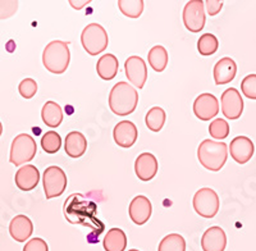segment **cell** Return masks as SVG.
Wrapping results in <instances>:
<instances>
[{"mask_svg": "<svg viewBox=\"0 0 256 251\" xmlns=\"http://www.w3.org/2000/svg\"><path fill=\"white\" fill-rule=\"evenodd\" d=\"M138 92L127 82H118L109 94V108L116 116H128L136 110Z\"/></svg>", "mask_w": 256, "mask_h": 251, "instance_id": "1", "label": "cell"}, {"mask_svg": "<svg viewBox=\"0 0 256 251\" xmlns=\"http://www.w3.org/2000/svg\"><path fill=\"white\" fill-rule=\"evenodd\" d=\"M228 158V146L224 142L214 140H204L198 149V159L201 166L212 170L219 172Z\"/></svg>", "mask_w": 256, "mask_h": 251, "instance_id": "2", "label": "cell"}, {"mask_svg": "<svg viewBox=\"0 0 256 251\" xmlns=\"http://www.w3.org/2000/svg\"><path fill=\"white\" fill-rule=\"evenodd\" d=\"M70 62V45L66 41L54 40L46 45L42 53V63L49 72L62 74L67 70Z\"/></svg>", "mask_w": 256, "mask_h": 251, "instance_id": "3", "label": "cell"}, {"mask_svg": "<svg viewBox=\"0 0 256 251\" xmlns=\"http://www.w3.org/2000/svg\"><path fill=\"white\" fill-rule=\"evenodd\" d=\"M81 42L84 49L90 56H98L108 48V34L104 30V27L100 26V24H90L82 31Z\"/></svg>", "mask_w": 256, "mask_h": 251, "instance_id": "4", "label": "cell"}, {"mask_svg": "<svg viewBox=\"0 0 256 251\" xmlns=\"http://www.w3.org/2000/svg\"><path fill=\"white\" fill-rule=\"evenodd\" d=\"M36 152H38V146L34 138L27 134H20L13 140L9 160L14 166H20L31 162L35 158Z\"/></svg>", "mask_w": 256, "mask_h": 251, "instance_id": "5", "label": "cell"}, {"mask_svg": "<svg viewBox=\"0 0 256 251\" xmlns=\"http://www.w3.org/2000/svg\"><path fill=\"white\" fill-rule=\"evenodd\" d=\"M219 196L209 187L200 188L194 196V209L200 216L214 218L219 210Z\"/></svg>", "mask_w": 256, "mask_h": 251, "instance_id": "6", "label": "cell"}, {"mask_svg": "<svg viewBox=\"0 0 256 251\" xmlns=\"http://www.w3.org/2000/svg\"><path fill=\"white\" fill-rule=\"evenodd\" d=\"M67 176L59 166H52L42 174V184L46 198H58L67 188Z\"/></svg>", "mask_w": 256, "mask_h": 251, "instance_id": "7", "label": "cell"}, {"mask_svg": "<svg viewBox=\"0 0 256 251\" xmlns=\"http://www.w3.org/2000/svg\"><path fill=\"white\" fill-rule=\"evenodd\" d=\"M184 24L191 32H200L205 26V6L202 0H191L184 9Z\"/></svg>", "mask_w": 256, "mask_h": 251, "instance_id": "8", "label": "cell"}, {"mask_svg": "<svg viewBox=\"0 0 256 251\" xmlns=\"http://www.w3.org/2000/svg\"><path fill=\"white\" fill-rule=\"evenodd\" d=\"M222 113L228 120H238L244 112V100L241 98L240 91L234 88H227L222 94L220 98Z\"/></svg>", "mask_w": 256, "mask_h": 251, "instance_id": "9", "label": "cell"}, {"mask_svg": "<svg viewBox=\"0 0 256 251\" xmlns=\"http://www.w3.org/2000/svg\"><path fill=\"white\" fill-rule=\"evenodd\" d=\"M126 76L128 81L137 88H142L145 86V82L148 81V67L142 58L136 56H132L126 60L124 63Z\"/></svg>", "mask_w": 256, "mask_h": 251, "instance_id": "10", "label": "cell"}, {"mask_svg": "<svg viewBox=\"0 0 256 251\" xmlns=\"http://www.w3.org/2000/svg\"><path fill=\"white\" fill-rule=\"evenodd\" d=\"M194 113L200 120H210L219 113V102L212 94H201L194 102Z\"/></svg>", "mask_w": 256, "mask_h": 251, "instance_id": "11", "label": "cell"}, {"mask_svg": "<svg viewBox=\"0 0 256 251\" xmlns=\"http://www.w3.org/2000/svg\"><path fill=\"white\" fill-rule=\"evenodd\" d=\"M152 202L146 196L138 195L134 198L128 208V214L132 222L137 226H142L152 216Z\"/></svg>", "mask_w": 256, "mask_h": 251, "instance_id": "12", "label": "cell"}, {"mask_svg": "<svg viewBox=\"0 0 256 251\" xmlns=\"http://www.w3.org/2000/svg\"><path fill=\"white\" fill-rule=\"evenodd\" d=\"M159 170V163H158L155 155L152 152H142L138 155L134 162V172L141 181L148 182L152 180L156 176Z\"/></svg>", "mask_w": 256, "mask_h": 251, "instance_id": "13", "label": "cell"}, {"mask_svg": "<svg viewBox=\"0 0 256 251\" xmlns=\"http://www.w3.org/2000/svg\"><path fill=\"white\" fill-rule=\"evenodd\" d=\"M138 136V131L134 122L131 120H122L114 127L113 138L118 146L128 149L134 145Z\"/></svg>", "mask_w": 256, "mask_h": 251, "instance_id": "14", "label": "cell"}, {"mask_svg": "<svg viewBox=\"0 0 256 251\" xmlns=\"http://www.w3.org/2000/svg\"><path fill=\"white\" fill-rule=\"evenodd\" d=\"M230 152L233 160L238 164L248 163L254 155V144L246 136H238L232 140L230 145Z\"/></svg>", "mask_w": 256, "mask_h": 251, "instance_id": "15", "label": "cell"}, {"mask_svg": "<svg viewBox=\"0 0 256 251\" xmlns=\"http://www.w3.org/2000/svg\"><path fill=\"white\" fill-rule=\"evenodd\" d=\"M227 246V236L223 228L210 227L201 238V248L204 251H224Z\"/></svg>", "mask_w": 256, "mask_h": 251, "instance_id": "16", "label": "cell"}, {"mask_svg": "<svg viewBox=\"0 0 256 251\" xmlns=\"http://www.w3.org/2000/svg\"><path fill=\"white\" fill-rule=\"evenodd\" d=\"M14 181L20 190L31 191L38 186V181H40V172L35 166L26 164L17 170Z\"/></svg>", "mask_w": 256, "mask_h": 251, "instance_id": "17", "label": "cell"}, {"mask_svg": "<svg viewBox=\"0 0 256 251\" xmlns=\"http://www.w3.org/2000/svg\"><path fill=\"white\" fill-rule=\"evenodd\" d=\"M32 232H34V224L31 219L22 214L14 216L9 224V234L17 242H24L31 237Z\"/></svg>", "mask_w": 256, "mask_h": 251, "instance_id": "18", "label": "cell"}, {"mask_svg": "<svg viewBox=\"0 0 256 251\" xmlns=\"http://www.w3.org/2000/svg\"><path fill=\"white\" fill-rule=\"evenodd\" d=\"M237 73L236 62L232 58H222L214 67V81L216 85H226L233 81Z\"/></svg>", "mask_w": 256, "mask_h": 251, "instance_id": "19", "label": "cell"}, {"mask_svg": "<svg viewBox=\"0 0 256 251\" xmlns=\"http://www.w3.org/2000/svg\"><path fill=\"white\" fill-rule=\"evenodd\" d=\"M64 150L70 158H80L88 150V141L84 134L78 131H72L67 134Z\"/></svg>", "mask_w": 256, "mask_h": 251, "instance_id": "20", "label": "cell"}, {"mask_svg": "<svg viewBox=\"0 0 256 251\" xmlns=\"http://www.w3.org/2000/svg\"><path fill=\"white\" fill-rule=\"evenodd\" d=\"M118 68H120V63L113 54H105L96 63V72L104 81L113 80L118 73Z\"/></svg>", "mask_w": 256, "mask_h": 251, "instance_id": "21", "label": "cell"}, {"mask_svg": "<svg viewBox=\"0 0 256 251\" xmlns=\"http://www.w3.org/2000/svg\"><path fill=\"white\" fill-rule=\"evenodd\" d=\"M105 251H124L127 248V236L120 228H112L102 241Z\"/></svg>", "mask_w": 256, "mask_h": 251, "instance_id": "22", "label": "cell"}, {"mask_svg": "<svg viewBox=\"0 0 256 251\" xmlns=\"http://www.w3.org/2000/svg\"><path fill=\"white\" fill-rule=\"evenodd\" d=\"M41 118L45 124L54 128L58 127L63 120V110L56 102H46L41 110Z\"/></svg>", "mask_w": 256, "mask_h": 251, "instance_id": "23", "label": "cell"}, {"mask_svg": "<svg viewBox=\"0 0 256 251\" xmlns=\"http://www.w3.org/2000/svg\"><path fill=\"white\" fill-rule=\"evenodd\" d=\"M148 64L155 72H163L164 70L168 66V52L166 50V48L156 45V46L152 48L148 54Z\"/></svg>", "mask_w": 256, "mask_h": 251, "instance_id": "24", "label": "cell"}, {"mask_svg": "<svg viewBox=\"0 0 256 251\" xmlns=\"http://www.w3.org/2000/svg\"><path fill=\"white\" fill-rule=\"evenodd\" d=\"M166 112L159 106H154L148 112L145 117V123L148 128L152 132H159L163 128L164 123H166Z\"/></svg>", "mask_w": 256, "mask_h": 251, "instance_id": "25", "label": "cell"}, {"mask_svg": "<svg viewBox=\"0 0 256 251\" xmlns=\"http://www.w3.org/2000/svg\"><path fill=\"white\" fill-rule=\"evenodd\" d=\"M158 251H186V241L180 234H170L160 241Z\"/></svg>", "mask_w": 256, "mask_h": 251, "instance_id": "26", "label": "cell"}, {"mask_svg": "<svg viewBox=\"0 0 256 251\" xmlns=\"http://www.w3.org/2000/svg\"><path fill=\"white\" fill-rule=\"evenodd\" d=\"M118 6L126 17L134 18V20L140 17L144 12L142 0H120Z\"/></svg>", "mask_w": 256, "mask_h": 251, "instance_id": "27", "label": "cell"}, {"mask_svg": "<svg viewBox=\"0 0 256 251\" xmlns=\"http://www.w3.org/2000/svg\"><path fill=\"white\" fill-rule=\"evenodd\" d=\"M219 48V41L212 34H204L198 41V50L201 56H208L216 53Z\"/></svg>", "mask_w": 256, "mask_h": 251, "instance_id": "28", "label": "cell"}, {"mask_svg": "<svg viewBox=\"0 0 256 251\" xmlns=\"http://www.w3.org/2000/svg\"><path fill=\"white\" fill-rule=\"evenodd\" d=\"M62 146L60 134L56 131H48L41 138V148L48 154H56Z\"/></svg>", "mask_w": 256, "mask_h": 251, "instance_id": "29", "label": "cell"}, {"mask_svg": "<svg viewBox=\"0 0 256 251\" xmlns=\"http://www.w3.org/2000/svg\"><path fill=\"white\" fill-rule=\"evenodd\" d=\"M209 134L216 140H224L230 134V124L227 120L216 118L209 126Z\"/></svg>", "mask_w": 256, "mask_h": 251, "instance_id": "30", "label": "cell"}, {"mask_svg": "<svg viewBox=\"0 0 256 251\" xmlns=\"http://www.w3.org/2000/svg\"><path fill=\"white\" fill-rule=\"evenodd\" d=\"M241 90L244 96L256 100V74H248L242 80Z\"/></svg>", "mask_w": 256, "mask_h": 251, "instance_id": "31", "label": "cell"}, {"mask_svg": "<svg viewBox=\"0 0 256 251\" xmlns=\"http://www.w3.org/2000/svg\"><path fill=\"white\" fill-rule=\"evenodd\" d=\"M20 94L24 99H31L38 92V84L35 80L32 78H24V81H20V86H18Z\"/></svg>", "mask_w": 256, "mask_h": 251, "instance_id": "32", "label": "cell"}, {"mask_svg": "<svg viewBox=\"0 0 256 251\" xmlns=\"http://www.w3.org/2000/svg\"><path fill=\"white\" fill-rule=\"evenodd\" d=\"M18 9V2L16 0H0V20L12 17Z\"/></svg>", "mask_w": 256, "mask_h": 251, "instance_id": "33", "label": "cell"}, {"mask_svg": "<svg viewBox=\"0 0 256 251\" xmlns=\"http://www.w3.org/2000/svg\"><path fill=\"white\" fill-rule=\"evenodd\" d=\"M24 251H49L48 244L42 238H32L24 245Z\"/></svg>", "mask_w": 256, "mask_h": 251, "instance_id": "34", "label": "cell"}, {"mask_svg": "<svg viewBox=\"0 0 256 251\" xmlns=\"http://www.w3.org/2000/svg\"><path fill=\"white\" fill-rule=\"evenodd\" d=\"M205 9L209 16H216L223 8V2L220 0H206L204 2Z\"/></svg>", "mask_w": 256, "mask_h": 251, "instance_id": "35", "label": "cell"}, {"mask_svg": "<svg viewBox=\"0 0 256 251\" xmlns=\"http://www.w3.org/2000/svg\"><path fill=\"white\" fill-rule=\"evenodd\" d=\"M90 3H91L90 0H77V2H76V0H70V6H72L74 9H77V10L82 9L84 6H88Z\"/></svg>", "mask_w": 256, "mask_h": 251, "instance_id": "36", "label": "cell"}, {"mask_svg": "<svg viewBox=\"0 0 256 251\" xmlns=\"http://www.w3.org/2000/svg\"><path fill=\"white\" fill-rule=\"evenodd\" d=\"M2 134H3V124L0 122V136H2Z\"/></svg>", "mask_w": 256, "mask_h": 251, "instance_id": "37", "label": "cell"}, {"mask_svg": "<svg viewBox=\"0 0 256 251\" xmlns=\"http://www.w3.org/2000/svg\"><path fill=\"white\" fill-rule=\"evenodd\" d=\"M128 251H140V250H136V248H132V250H128Z\"/></svg>", "mask_w": 256, "mask_h": 251, "instance_id": "38", "label": "cell"}]
</instances>
